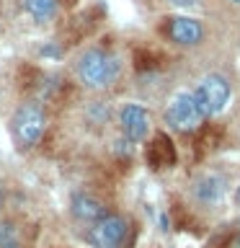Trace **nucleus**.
I'll return each mask as SVG.
<instances>
[{
	"instance_id": "39448f33",
	"label": "nucleus",
	"mask_w": 240,
	"mask_h": 248,
	"mask_svg": "<svg viewBox=\"0 0 240 248\" xmlns=\"http://www.w3.org/2000/svg\"><path fill=\"white\" fill-rule=\"evenodd\" d=\"M127 235H129L127 217L108 212L106 217H101L98 222L90 225L88 240L93 243V248H124Z\"/></svg>"
},
{
	"instance_id": "7ed1b4c3",
	"label": "nucleus",
	"mask_w": 240,
	"mask_h": 248,
	"mask_svg": "<svg viewBox=\"0 0 240 248\" xmlns=\"http://www.w3.org/2000/svg\"><path fill=\"white\" fill-rule=\"evenodd\" d=\"M11 124H13V135H15V140H18V145L21 147H34V145H39V140L44 137L46 114L39 104L26 101V104H21L13 111Z\"/></svg>"
},
{
	"instance_id": "2eb2a0df",
	"label": "nucleus",
	"mask_w": 240,
	"mask_h": 248,
	"mask_svg": "<svg viewBox=\"0 0 240 248\" xmlns=\"http://www.w3.org/2000/svg\"><path fill=\"white\" fill-rule=\"evenodd\" d=\"M160 225H163V230H168V217L165 215H160Z\"/></svg>"
},
{
	"instance_id": "1a4fd4ad",
	"label": "nucleus",
	"mask_w": 240,
	"mask_h": 248,
	"mask_svg": "<svg viewBox=\"0 0 240 248\" xmlns=\"http://www.w3.org/2000/svg\"><path fill=\"white\" fill-rule=\"evenodd\" d=\"M194 197H196L201 204H217L225 197V181L214 173H204L196 178L194 184Z\"/></svg>"
},
{
	"instance_id": "f03ea898",
	"label": "nucleus",
	"mask_w": 240,
	"mask_h": 248,
	"mask_svg": "<svg viewBox=\"0 0 240 248\" xmlns=\"http://www.w3.org/2000/svg\"><path fill=\"white\" fill-rule=\"evenodd\" d=\"M163 119H165V124L173 132H196L201 124H204L207 116H204V111H201L199 101L194 98V93L181 91L168 101Z\"/></svg>"
},
{
	"instance_id": "f8f14e48",
	"label": "nucleus",
	"mask_w": 240,
	"mask_h": 248,
	"mask_svg": "<svg viewBox=\"0 0 240 248\" xmlns=\"http://www.w3.org/2000/svg\"><path fill=\"white\" fill-rule=\"evenodd\" d=\"M42 57H44V60H60V57H62V49L52 42V44L42 46Z\"/></svg>"
},
{
	"instance_id": "423d86ee",
	"label": "nucleus",
	"mask_w": 240,
	"mask_h": 248,
	"mask_svg": "<svg viewBox=\"0 0 240 248\" xmlns=\"http://www.w3.org/2000/svg\"><path fill=\"white\" fill-rule=\"evenodd\" d=\"M119 124H121V135L129 142H142L150 135V114L139 104H124L119 111Z\"/></svg>"
},
{
	"instance_id": "4468645a",
	"label": "nucleus",
	"mask_w": 240,
	"mask_h": 248,
	"mask_svg": "<svg viewBox=\"0 0 240 248\" xmlns=\"http://www.w3.org/2000/svg\"><path fill=\"white\" fill-rule=\"evenodd\" d=\"M0 248H23L21 240H11V243H0Z\"/></svg>"
},
{
	"instance_id": "f3484780",
	"label": "nucleus",
	"mask_w": 240,
	"mask_h": 248,
	"mask_svg": "<svg viewBox=\"0 0 240 248\" xmlns=\"http://www.w3.org/2000/svg\"><path fill=\"white\" fill-rule=\"evenodd\" d=\"M230 3H240V0H230Z\"/></svg>"
},
{
	"instance_id": "6e6552de",
	"label": "nucleus",
	"mask_w": 240,
	"mask_h": 248,
	"mask_svg": "<svg viewBox=\"0 0 240 248\" xmlns=\"http://www.w3.org/2000/svg\"><path fill=\"white\" fill-rule=\"evenodd\" d=\"M70 212H73L75 220L93 225V222H98L101 217H106L108 209L98 197H93L88 191H77V194H73V199H70Z\"/></svg>"
},
{
	"instance_id": "20e7f679",
	"label": "nucleus",
	"mask_w": 240,
	"mask_h": 248,
	"mask_svg": "<svg viewBox=\"0 0 240 248\" xmlns=\"http://www.w3.org/2000/svg\"><path fill=\"white\" fill-rule=\"evenodd\" d=\"M194 98L199 101L201 111L204 116H217L225 111V106H227L230 101V83L227 78L220 75V73H209L199 80L196 91H194Z\"/></svg>"
},
{
	"instance_id": "9d476101",
	"label": "nucleus",
	"mask_w": 240,
	"mask_h": 248,
	"mask_svg": "<svg viewBox=\"0 0 240 248\" xmlns=\"http://www.w3.org/2000/svg\"><path fill=\"white\" fill-rule=\"evenodd\" d=\"M23 11H26L36 23H46L57 16L60 0H23Z\"/></svg>"
},
{
	"instance_id": "9b49d317",
	"label": "nucleus",
	"mask_w": 240,
	"mask_h": 248,
	"mask_svg": "<svg viewBox=\"0 0 240 248\" xmlns=\"http://www.w3.org/2000/svg\"><path fill=\"white\" fill-rule=\"evenodd\" d=\"M11 240H18V228L13 220H0V243H11Z\"/></svg>"
},
{
	"instance_id": "0eeeda50",
	"label": "nucleus",
	"mask_w": 240,
	"mask_h": 248,
	"mask_svg": "<svg viewBox=\"0 0 240 248\" xmlns=\"http://www.w3.org/2000/svg\"><path fill=\"white\" fill-rule=\"evenodd\" d=\"M168 36L170 42L181 46H196L204 39V26L189 16H173V18H168Z\"/></svg>"
},
{
	"instance_id": "ddd939ff",
	"label": "nucleus",
	"mask_w": 240,
	"mask_h": 248,
	"mask_svg": "<svg viewBox=\"0 0 240 248\" xmlns=\"http://www.w3.org/2000/svg\"><path fill=\"white\" fill-rule=\"evenodd\" d=\"M168 3H173L178 8H196V0H168Z\"/></svg>"
},
{
	"instance_id": "dca6fc26",
	"label": "nucleus",
	"mask_w": 240,
	"mask_h": 248,
	"mask_svg": "<svg viewBox=\"0 0 240 248\" xmlns=\"http://www.w3.org/2000/svg\"><path fill=\"white\" fill-rule=\"evenodd\" d=\"M235 199H238V204H240V186H238V191H235Z\"/></svg>"
},
{
	"instance_id": "f257e3e1",
	"label": "nucleus",
	"mask_w": 240,
	"mask_h": 248,
	"mask_svg": "<svg viewBox=\"0 0 240 248\" xmlns=\"http://www.w3.org/2000/svg\"><path fill=\"white\" fill-rule=\"evenodd\" d=\"M75 73L80 78L85 88L104 91L108 85H114L121 75V62L116 54L101 49V46H88L80 52V57L75 62Z\"/></svg>"
}]
</instances>
